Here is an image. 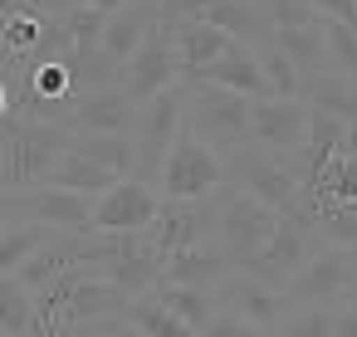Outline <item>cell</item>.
<instances>
[{
    "instance_id": "cell-14",
    "label": "cell",
    "mask_w": 357,
    "mask_h": 337,
    "mask_svg": "<svg viewBox=\"0 0 357 337\" xmlns=\"http://www.w3.org/2000/svg\"><path fill=\"white\" fill-rule=\"evenodd\" d=\"M10 210L20 220L50 225V230H93V196L64 191V186H30V191H10Z\"/></svg>"
},
{
    "instance_id": "cell-32",
    "label": "cell",
    "mask_w": 357,
    "mask_h": 337,
    "mask_svg": "<svg viewBox=\"0 0 357 337\" xmlns=\"http://www.w3.org/2000/svg\"><path fill=\"white\" fill-rule=\"evenodd\" d=\"M313 235H323V244L357 249V201H342V205H328V210H318V220H313Z\"/></svg>"
},
{
    "instance_id": "cell-36",
    "label": "cell",
    "mask_w": 357,
    "mask_h": 337,
    "mask_svg": "<svg viewBox=\"0 0 357 337\" xmlns=\"http://www.w3.org/2000/svg\"><path fill=\"white\" fill-rule=\"evenodd\" d=\"M196 337H264V332H259V327H250L245 318H235L230 308H215V318H211Z\"/></svg>"
},
{
    "instance_id": "cell-16",
    "label": "cell",
    "mask_w": 357,
    "mask_h": 337,
    "mask_svg": "<svg viewBox=\"0 0 357 337\" xmlns=\"http://www.w3.org/2000/svg\"><path fill=\"white\" fill-rule=\"evenodd\" d=\"M69 132L74 137H98V132H113V137H132V123H137V103L123 93V84H103V88H89L74 108H69Z\"/></svg>"
},
{
    "instance_id": "cell-44",
    "label": "cell",
    "mask_w": 357,
    "mask_h": 337,
    "mask_svg": "<svg viewBox=\"0 0 357 337\" xmlns=\"http://www.w3.org/2000/svg\"><path fill=\"white\" fill-rule=\"evenodd\" d=\"M10 215H15V210H10V191H0V230L10 225Z\"/></svg>"
},
{
    "instance_id": "cell-39",
    "label": "cell",
    "mask_w": 357,
    "mask_h": 337,
    "mask_svg": "<svg viewBox=\"0 0 357 337\" xmlns=\"http://www.w3.org/2000/svg\"><path fill=\"white\" fill-rule=\"evenodd\" d=\"M333 337H357V298H342L333 308Z\"/></svg>"
},
{
    "instance_id": "cell-18",
    "label": "cell",
    "mask_w": 357,
    "mask_h": 337,
    "mask_svg": "<svg viewBox=\"0 0 357 337\" xmlns=\"http://www.w3.org/2000/svg\"><path fill=\"white\" fill-rule=\"evenodd\" d=\"M157 25H162V20H157V6H152V0H137V6H123V10H108V15H103V35H98L103 59H108L113 69H123V64L142 49V40H147Z\"/></svg>"
},
{
    "instance_id": "cell-29",
    "label": "cell",
    "mask_w": 357,
    "mask_h": 337,
    "mask_svg": "<svg viewBox=\"0 0 357 337\" xmlns=\"http://www.w3.org/2000/svg\"><path fill=\"white\" fill-rule=\"evenodd\" d=\"M123 322L128 327H137V332H147V337H196L172 308H162L157 303V293H147V298H132L128 303V313H123Z\"/></svg>"
},
{
    "instance_id": "cell-7",
    "label": "cell",
    "mask_w": 357,
    "mask_h": 337,
    "mask_svg": "<svg viewBox=\"0 0 357 337\" xmlns=\"http://www.w3.org/2000/svg\"><path fill=\"white\" fill-rule=\"evenodd\" d=\"M215 210H220V191L201 196V201H162L157 220L147 225L152 254L167 259V254H181V249L215 244Z\"/></svg>"
},
{
    "instance_id": "cell-17",
    "label": "cell",
    "mask_w": 357,
    "mask_h": 337,
    "mask_svg": "<svg viewBox=\"0 0 357 337\" xmlns=\"http://www.w3.org/2000/svg\"><path fill=\"white\" fill-rule=\"evenodd\" d=\"M181 84H211V88H230V93H240V98H269V84H264V74H259V54H255L250 45H230L215 64L181 74Z\"/></svg>"
},
{
    "instance_id": "cell-1",
    "label": "cell",
    "mask_w": 357,
    "mask_h": 337,
    "mask_svg": "<svg viewBox=\"0 0 357 337\" xmlns=\"http://www.w3.org/2000/svg\"><path fill=\"white\" fill-rule=\"evenodd\" d=\"M69 147H74L69 123H45V118L10 113L0 123V191L45 186Z\"/></svg>"
},
{
    "instance_id": "cell-4",
    "label": "cell",
    "mask_w": 357,
    "mask_h": 337,
    "mask_svg": "<svg viewBox=\"0 0 357 337\" xmlns=\"http://www.w3.org/2000/svg\"><path fill=\"white\" fill-rule=\"evenodd\" d=\"M186 127V84L176 79L172 88H162L152 103L137 108V123H132V157H137V181H152L162 176V162L176 142V132Z\"/></svg>"
},
{
    "instance_id": "cell-38",
    "label": "cell",
    "mask_w": 357,
    "mask_h": 337,
    "mask_svg": "<svg viewBox=\"0 0 357 337\" xmlns=\"http://www.w3.org/2000/svg\"><path fill=\"white\" fill-rule=\"evenodd\" d=\"M318 20H337V25H352L357 30V0H313Z\"/></svg>"
},
{
    "instance_id": "cell-30",
    "label": "cell",
    "mask_w": 357,
    "mask_h": 337,
    "mask_svg": "<svg viewBox=\"0 0 357 337\" xmlns=\"http://www.w3.org/2000/svg\"><path fill=\"white\" fill-rule=\"evenodd\" d=\"M50 235V225H35V220H15L0 230V279H10L20 274V264L35 254V244Z\"/></svg>"
},
{
    "instance_id": "cell-45",
    "label": "cell",
    "mask_w": 357,
    "mask_h": 337,
    "mask_svg": "<svg viewBox=\"0 0 357 337\" xmlns=\"http://www.w3.org/2000/svg\"><path fill=\"white\" fill-rule=\"evenodd\" d=\"M98 10H123V6H137V0H93Z\"/></svg>"
},
{
    "instance_id": "cell-2",
    "label": "cell",
    "mask_w": 357,
    "mask_h": 337,
    "mask_svg": "<svg viewBox=\"0 0 357 337\" xmlns=\"http://www.w3.org/2000/svg\"><path fill=\"white\" fill-rule=\"evenodd\" d=\"M225 181L240 186V191H250V196L264 201L269 210H279V215H298V220L313 225V210L303 205V191H298V181H294V171H289L284 157H274V152L245 142V147H235V152L225 157Z\"/></svg>"
},
{
    "instance_id": "cell-5",
    "label": "cell",
    "mask_w": 357,
    "mask_h": 337,
    "mask_svg": "<svg viewBox=\"0 0 357 337\" xmlns=\"http://www.w3.org/2000/svg\"><path fill=\"white\" fill-rule=\"evenodd\" d=\"M279 225V210H269L264 201H255L250 191L240 186H220V210H215V249L230 259V264H245L264 249V240L274 235Z\"/></svg>"
},
{
    "instance_id": "cell-11",
    "label": "cell",
    "mask_w": 357,
    "mask_h": 337,
    "mask_svg": "<svg viewBox=\"0 0 357 337\" xmlns=\"http://www.w3.org/2000/svg\"><path fill=\"white\" fill-rule=\"evenodd\" d=\"M123 313H128V293L113 279H103L98 264L69 269V293L59 303V327H84V322H103V318H123Z\"/></svg>"
},
{
    "instance_id": "cell-28",
    "label": "cell",
    "mask_w": 357,
    "mask_h": 337,
    "mask_svg": "<svg viewBox=\"0 0 357 337\" xmlns=\"http://www.w3.org/2000/svg\"><path fill=\"white\" fill-rule=\"evenodd\" d=\"M35 332V293L10 274L0 279V337H30Z\"/></svg>"
},
{
    "instance_id": "cell-34",
    "label": "cell",
    "mask_w": 357,
    "mask_h": 337,
    "mask_svg": "<svg viewBox=\"0 0 357 337\" xmlns=\"http://www.w3.org/2000/svg\"><path fill=\"white\" fill-rule=\"evenodd\" d=\"M274 337H333V308L328 303H298Z\"/></svg>"
},
{
    "instance_id": "cell-21",
    "label": "cell",
    "mask_w": 357,
    "mask_h": 337,
    "mask_svg": "<svg viewBox=\"0 0 357 337\" xmlns=\"http://www.w3.org/2000/svg\"><path fill=\"white\" fill-rule=\"evenodd\" d=\"M206 25H215V30H225L230 40H240V45H250V49H259V45H269V20L259 15V6L255 0H211L206 6V15H201Z\"/></svg>"
},
{
    "instance_id": "cell-6",
    "label": "cell",
    "mask_w": 357,
    "mask_h": 337,
    "mask_svg": "<svg viewBox=\"0 0 357 337\" xmlns=\"http://www.w3.org/2000/svg\"><path fill=\"white\" fill-rule=\"evenodd\" d=\"M220 186H225V157L211 152L201 137H191V127H181L157 176L162 201H201V196H215Z\"/></svg>"
},
{
    "instance_id": "cell-15",
    "label": "cell",
    "mask_w": 357,
    "mask_h": 337,
    "mask_svg": "<svg viewBox=\"0 0 357 337\" xmlns=\"http://www.w3.org/2000/svg\"><path fill=\"white\" fill-rule=\"evenodd\" d=\"M162 210V191L152 181L123 176L93 201V230H147Z\"/></svg>"
},
{
    "instance_id": "cell-35",
    "label": "cell",
    "mask_w": 357,
    "mask_h": 337,
    "mask_svg": "<svg viewBox=\"0 0 357 337\" xmlns=\"http://www.w3.org/2000/svg\"><path fill=\"white\" fill-rule=\"evenodd\" d=\"M255 6L269 20V30H308V25H318L313 0H255Z\"/></svg>"
},
{
    "instance_id": "cell-40",
    "label": "cell",
    "mask_w": 357,
    "mask_h": 337,
    "mask_svg": "<svg viewBox=\"0 0 357 337\" xmlns=\"http://www.w3.org/2000/svg\"><path fill=\"white\" fill-rule=\"evenodd\" d=\"M74 337H128V322L123 318H103V322H84V327H69Z\"/></svg>"
},
{
    "instance_id": "cell-27",
    "label": "cell",
    "mask_w": 357,
    "mask_h": 337,
    "mask_svg": "<svg viewBox=\"0 0 357 337\" xmlns=\"http://www.w3.org/2000/svg\"><path fill=\"white\" fill-rule=\"evenodd\" d=\"M152 293H157V303L172 308L191 332H201V327L215 318V308H220V298H215L211 288H172V283H162V288H152Z\"/></svg>"
},
{
    "instance_id": "cell-3",
    "label": "cell",
    "mask_w": 357,
    "mask_h": 337,
    "mask_svg": "<svg viewBox=\"0 0 357 337\" xmlns=\"http://www.w3.org/2000/svg\"><path fill=\"white\" fill-rule=\"evenodd\" d=\"M186 127L211 152L230 157L235 147L250 142V98L211 84H186Z\"/></svg>"
},
{
    "instance_id": "cell-22",
    "label": "cell",
    "mask_w": 357,
    "mask_h": 337,
    "mask_svg": "<svg viewBox=\"0 0 357 337\" xmlns=\"http://www.w3.org/2000/svg\"><path fill=\"white\" fill-rule=\"evenodd\" d=\"M298 98H303L308 108H318V113H333L337 123H357V84L342 79V74H333V69L303 79Z\"/></svg>"
},
{
    "instance_id": "cell-42",
    "label": "cell",
    "mask_w": 357,
    "mask_h": 337,
    "mask_svg": "<svg viewBox=\"0 0 357 337\" xmlns=\"http://www.w3.org/2000/svg\"><path fill=\"white\" fill-rule=\"evenodd\" d=\"M342 157H357V123H347V132H342V147H337Z\"/></svg>"
},
{
    "instance_id": "cell-13",
    "label": "cell",
    "mask_w": 357,
    "mask_h": 337,
    "mask_svg": "<svg viewBox=\"0 0 357 337\" xmlns=\"http://www.w3.org/2000/svg\"><path fill=\"white\" fill-rule=\"evenodd\" d=\"M308 137V103L303 98H250V142L274 152V157H294Z\"/></svg>"
},
{
    "instance_id": "cell-8",
    "label": "cell",
    "mask_w": 357,
    "mask_h": 337,
    "mask_svg": "<svg viewBox=\"0 0 357 337\" xmlns=\"http://www.w3.org/2000/svg\"><path fill=\"white\" fill-rule=\"evenodd\" d=\"M352 288H357V249L323 244V249L308 254L303 269L289 279L284 298H289V303H333V298H347Z\"/></svg>"
},
{
    "instance_id": "cell-31",
    "label": "cell",
    "mask_w": 357,
    "mask_h": 337,
    "mask_svg": "<svg viewBox=\"0 0 357 337\" xmlns=\"http://www.w3.org/2000/svg\"><path fill=\"white\" fill-rule=\"evenodd\" d=\"M255 54H259V74H264V84H269V98H298L303 79H298V69L289 64V54L274 49V45H259Z\"/></svg>"
},
{
    "instance_id": "cell-26",
    "label": "cell",
    "mask_w": 357,
    "mask_h": 337,
    "mask_svg": "<svg viewBox=\"0 0 357 337\" xmlns=\"http://www.w3.org/2000/svg\"><path fill=\"white\" fill-rule=\"evenodd\" d=\"M69 152H79V157H89V162L108 166L113 176H137L132 137H113V132H98V137H74V147H69Z\"/></svg>"
},
{
    "instance_id": "cell-46",
    "label": "cell",
    "mask_w": 357,
    "mask_h": 337,
    "mask_svg": "<svg viewBox=\"0 0 357 337\" xmlns=\"http://www.w3.org/2000/svg\"><path fill=\"white\" fill-rule=\"evenodd\" d=\"M347 298H357V288H352V293H347Z\"/></svg>"
},
{
    "instance_id": "cell-9",
    "label": "cell",
    "mask_w": 357,
    "mask_h": 337,
    "mask_svg": "<svg viewBox=\"0 0 357 337\" xmlns=\"http://www.w3.org/2000/svg\"><path fill=\"white\" fill-rule=\"evenodd\" d=\"M308 244H313V225L298 220V215H279V225H274V235L264 240V249H259L255 259L235 264V269L264 279L269 288H289V279H294V274L303 269V259L313 254Z\"/></svg>"
},
{
    "instance_id": "cell-19",
    "label": "cell",
    "mask_w": 357,
    "mask_h": 337,
    "mask_svg": "<svg viewBox=\"0 0 357 337\" xmlns=\"http://www.w3.org/2000/svg\"><path fill=\"white\" fill-rule=\"evenodd\" d=\"M230 269H235V264H230L215 244H201V249L167 254V259H162V283H172V288H211V293H215V283H220Z\"/></svg>"
},
{
    "instance_id": "cell-25",
    "label": "cell",
    "mask_w": 357,
    "mask_h": 337,
    "mask_svg": "<svg viewBox=\"0 0 357 337\" xmlns=\"http://www.w3.org/2000/svg\"><path fill=\"white\" fill-rule=\"evenodd\" d=\"M113 181H123V176H113L108 166H98V162H89V157H79V152H64L59 157V166L50 171V186H64V191H79V196H103Z\"/></svg>"
},
{
    "instance_id": "cell-41",
    "label": "cell",
    "mask_w": 357,
    "mask_h": 337,
    "mask_svg": "<svg viewBox=\"0 0 357 337\" xmlns=\"http://www.w3.org/2000/svg\"><path fill=\"white\" fill-rule=\"evenodd\" d=\"M40 6H45L50 15H69V10H84V6H93V0H40Z\"/></svg>"
},
{
    "instance_id": "cell-24",
    "label": "cell",
    "mask_w": 357,
    "mask_h": 337,
    "mask_svg": "<svg viewBox=\"0 0 357 337\" xmlns=\"http://www.w3.org/2000/svg\"><path fill=\"white\" fill-rule=\"evenodd\" d=\"M269 45L289 54V64L298 69V79L328 74V45H323V25H308V30H274V35H269Z\"/></svg>"
},
{
    "instance_id": "cell-20",
    "label": "cell",
    "mask_w": 357,
    "mask_h": 337,
    "mask_svg": "<svg viewBox=\"0 0 357 337\" xmlns=\"http://www.w3.org/2000/svg\"><path fill=\"white\" fill-rule=\"evenodd\" d=\"M167 35H172V49H176V59H181V74L206 69V64H215L230 45H240V40H230L225 30H215V25H206V20H181V25H172Z\"/></svg>"
},
{
    "instance_id": "cell-33",
    "label": "cell",
    "mask_w": 357,
    "mask_h": 337,
    "mask_svg": "<svg viewBox=\"0 0 357 337\" xmlns=\"http://www.w3.org/2000/svg\"><path fill=\"white\" fill-rule=\"evenodd\" d=\"M323 25V45H328V69L357 84V30L337 25V20H318Z\"/></svg>"
},
{
    "instance_id": "cell-12",
    "label": "cell",
    "mask_w": 357,
    "mask_h": 337,
    "mask_svg": "<svg viewBox=\"0 0 357 337\" xmlns=\"http://www.w3.org/2000/svg\"><path fill=\"white\" fill-rule=\"evenodd\" d=\"M215 298H220V308H230L235 318H245V322L259 327L264 337H274L279 322L289 318L284 288H269L264 279H255V274H245V269H230V274L215 283Z\"/></svg>"
},
{
    "instance_id": "cell-23",
    "label": "cell",
    "mask_w": 357,
    "mask_h": 337,
    "mask_svg": "<svg viewBox=\"0 0 357 337\" xmlns=\"http://www.w3.org/2000/svg\"><path fill=\"white\" fill-rule=\"evenodd\" d=\"M98 269H103V279H113V283L128 293V303H132V298H147L152 288H162V259L152 254V244L137 249V254L108 259V264H98Z\"/></svg>"
},
{
    "instance_id": "cell-43",
    "label": "cell",
    "mask_w": 357,
    "mask_h": 337,
    "mask_svg": "<svg viewBox=\"0 0 357 337\" xmlns=\"http://www.w3.org/2000/svg\"><path fill=\"white\" fill-rule=\"evenodd\" d=\"M10 113H15V98H10V88H6V84H0V123H6Z\"/></svg>"
},
{
    "instance_id": "cell-37",
    "label": "cell",
    "mask_w": 357,
    "mask_h": 337,
    "mask_svg": "<svg viewBox=\"0 0 357 337\" xmlns=\"http://www.w3.org/2000/svg\"><path fill=\"white\" fill-rule=\"evenodd\" d=\"M152 6H157L162 30H172V25H181V20H201L211 0H152Z\"/></svg>"
},
{
    "instance_id": "cell-10",
    "label": "cell",
    "mask_w": 357,
    "mask_h": 337,
    "mask_svg": "<svg viewBox=\"0 0 357 337\" xmlns=\"http://www.w3.org/2000/svg\"><path fill=\"white\" fill-rule=\"evenodd\" d=\"M181 79V59H176V49H172V35L157 25L147 40H142V49L118 69V84H123V93L142 108V103H152L162 88H172Z\"/></svg>"
}]
</instances>
